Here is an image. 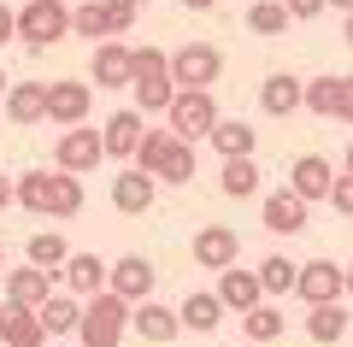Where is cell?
<instances>
[{"mask_svg":"<svg viewBox=\"0 0 353 347\" xmlns=\"http://www.w3.org/2000/svg\"><path fill=\"white\" fill-rule=\"evenodd\" d=\"M94 112V83H48V124L53 130H71V124H88Z\"/></svg>","mask_w":353,"mask_h":347,"instance_id":"52a82bcc","label":"cell"},{"mask_svg":"<svg viewBox=\"0 0 353 347\" xmlns=\"http://www.w3.org/2000/svg\"><path fill=\"white\" fill-rule=\"evenodd\" d=\"M36 318H41V330H48V335H77V324H83V300H77L71 288H65V295L53 288V295L36 306Z\"/></svg>","mask_w":353,"mask_h":347,"instance_id":"603a6c76","label":"cell"},{"mask_svg":"<svg viewBox=\"0 0 353 347\" xmlns=\"http://www.w3.org/2000/svg\"><path fill=\"white\" fill-rule=\"evenodd\" d=\"M341 171H347V177H353V141H347V153H341Z\"/></svg>","mask_w":353,"mask_h":347,"instance_id":"ee69618b","label":"cell"},{"mask_svg":"<svg viewBox=\"0 0 353 347\" xmlns=\"http://www.w3.org/2000/svg\"><path fill=\"white\" fill-rule=\"evenodd\" d=\"M283 6H289V18H294V24H306V18H318V12H324V0H283Z\"/></svg>","mask_w":353,"mask_h":347,"instance_id":"74e56055","label":"cell"},{"mask_svg":"<svg viewBox=\"0 0 353 347\" xmlns=\"http://www.w3.org/2000/svg\"><path fill=\"white\" fill-rule=\"evenodd\" d=\"M330 206H336L341 218H353V177H347V171H341L336 183H330Z\"/></svg>","mask_w":353,"mask_h":347,"instance_id":"8d00e7d4","label":"cell"},{"mask_svg":"<svg viewBox=\"0 0 353 347\" xmlns=\"http://www.w3.org/2000/svg\"><path fill=\"white\" fill-rule=\"evenodd\" d=\"M12 188H18V206L36 212V218H77L88 200L83 177H71V171H24Z\"/></svg>","mask_w":353,"mask_h":347,"instance_id":"6da1fadb","label":"cell"},{"mask_svg":"<svg viewBox=\"0 0 353 347\" xmlns=\"http://www.w3.org/2000/svg\"><path fill=\"white\" fill-rule=\"evenodd\" d=\"M218 188H224L230 200L259 195V165H253V153H236V159H224V171H218Z\"/></svg>","mask_w":353,"mask_h":347,"instance_id":"f1b7e54d","label":"cell"},{"mask_svg":"<svg viewBox=\"0 0 353 347\" xmlns=\"http://www.w3.org/2000/svg\"><path fill=\"white\" fill-rule=\"evenodd\" d=\"M136 6H148V0H136Z\"/></svg>","mask_w":353,"mask_h":347,"instance_id":"681fc988","label":"cell"},{"mask_svg":"<svg viewBox=\"0 0 353 347\" xmlns=\"http://www.w3.org/2000/svg\"><path fill=\"white\" fill-rule=\"evenodd\" d=\"M289 330V318H283V306H271V300H259V306H248L241 312V335H248V341H277V335Z\"/></svg>","mask_w":353,"mask_h":347,"instance_id":"4316f807","label":"cell"},{"mask_svg":"<svg viewBox=\"0 0 353 347\" xmlns=\"http://www.w3.org/2000/svg\"><path fill=\"white\" fill-rule=\"evenodd\" d=\"M347 306L341 300H324V306H306V335H312L318 347H336L341 335H347Z\"/></svg>","mask_w":353,"mask_h":347,"instance_id":"d4e9b609","label":"cell"},{"mask_svg":"<svg viewBox=\"0 0 353 347\" xmlns=\"http://www.w3.org/2000/svg\"><path fill=\"white\" fill-rule=\"evenodd\" d=\"M88 77H94L101 88H130V41H118V36L94 41V59H88Z\"/></svg>","mask_w":353,"mask_h":347,"instance_id":"e0dca14e","label":"cell"},{"mask_svg":"<svg viewBox=\"0 0 353 347\" xmlns=\"http://www.w3.org/2000/svg\"><path fill=\"white\" fill-rule=\"evenodd\" d=\"M259 218H265L271 236H301V230H306V200L294 195V188H277V195H265Z\"/></svg>","mask_w":353,"mask_h":347,"instance_id":"ac0fdd59","label":"cell"},{"mask_svg":"<svg viewBox=\"0 0 353 347\" xmlns=\"http://www.w3.org/2000/svg\"><path fill=\"white\" fill-rule=\"evenodd\" d=\"M241 347H265V341H241Z\"/></svg>","mask_w":353,"mask_h":347,"instance_id":"7dc6e473","label":"cell"},{"mask_svg":"<svg viewBox=\"0 0 353 347\" xmlns=\"http://www.w3.org/2000/svg\"><path fill=\"white\" fill-rule=\"evenodd\" d=\"M306 112H312V118L353 124V77H312V83H306Z\"/></svg>","mask_w":353,"mask_h":347,"instance_id":"ba28073f","label":"cell"},{"mask_svg":"<svg viewBox=\"0 0 353 347\" xmlns=\"http://www.w3.org/2000/svg\"><path fill=\"white\" fill-rule=\"evenodd\" d=\"M224 77V53L212 41H189V48L171 53V83L176 88H212Z\"/></svg>","mask_w":353,"mask_h":347,"instance_id":"5b68a950","label":"cell"},{"mask_svg":"<svg viewBox=\"0 0 353 347\" xmlns=\"http://www.w3.org/2000/svg\"><path fill=\"white\" fill-rule=\"evenodd\" d=\"M6 206H18V188H12V177H0V212Z\"/></svg>","mask_w":353,"mask_h":347,"instance_id":"ab89813d","label":"cell"},{"mask_svg":"<svg viewBox=\"0 0 353 347\" xmlns=\"http://www.w3.org/2000/svg\"><path fill=\"white\" fill-rule=\"evenodd\" d=\"M59 283L71 288L77 300L101 295V288H106V265H101V253H71V259L59 265Z\"/></svg>","mask_w":353,"mask_h":347,"instance_id":"44dd1931","label":"cell"},{"mask_svg":"<svg viewBox=\"0 0 353 347\" xmlns=\"http://www.w3.org/2000/svg\"><path fill=\"white\" fill-rule=\"evenodd\" d=\"M71 36V6L65 0H30L24 12H18V41L30 53H48L53 41Z\"/></svg>","mask_w":353,"mask_h":347,"instance_id":"3957f363","label":"cell"},{"mask_svg":"<svg viewBox=\"0 0 353 347\" xmlns=\"http://www.w3.org/2000/svg\"><path fill=\"white\" fill-rule=\"evenodd\" d=\"M48 341V330H41V318L30 306H0V347H41Z\"/></svg>","mask_w":353,"mask_h":347,"instance_id":"7402d4cb","label":"cell"},{"mask_svg":"<svg viewBox=\"0 0 353 347\" xmlns=\"http://www.w3.org/2000/svg\"><path fill=\"white\" fill-rule=\"evenodd\" d=\"M6 118H12L18 130L48 124V83H12L6 88Z\"/></svg>","mask_w":353,"mask_h":347,"instance_id":"ffe728a7","label":"cell"},{"mask_svg":"<svg viewBox=\"0 0 353 347\" xmlns=\"http://www.w3.org/2000/svg\"><path fill=\"white\" fill-rule=\"evenodd\" d=\"M294 295L306 306H324V300H341V265L336 259H306L301 277H294Z\"/></svg>","mask_w":353,"mask_h":347,"instance_id":"9a60e30c","label":"cell"},{"mask_svg":"<svg viewBox=\"0 0 353 347\" xmlns=\"http://www.w3.org/2000/svg\"><path fill=\"white\" fill-rule=\"evenodd\" d=\"M0 265H6V248H0Z\"/></svg>","mask_w":353,"mask_h":347,"instance_id":"c3c4849f","label":"cell"},{"mask_svg":"<svg viewBox=\"0 0 353 347\" xmlns=\"http://www.w3.org/2000/svg\"><path fill=\"white\" fill-rule=\"evenodd\" d=\"M71 36L106 41V18H101V0H83V6H71Z\"/></svg>","mask_w":353,"mask_h":347,"instance_id":"e575fe53","label":"cell"},{"mask_svg":"<svg viewBox=\"0 0 353 347\" xmlns=\"http://www.w3.org/2000/svg\"><path fill=\"white\" fill-rule=\"evenodd\" d=\"M153 283H159V271H153V259H141V253H124V259L106 265V288H112V295H124L130 306H136V300H148Z\"/></svg>","mask_w":353,"mask_h":347,"instance_id":"30bf717a","label":"cell"},{"mask_svg":"<svg viewBox=\"0 0 353 347\" xmlns=\"http://www.w3.org/2000/svg\"><path fill=\"white\" fill-rule=\"evenodd\" d=\"M218 118H224V112H218L212 88H176V100L165 106V124H171L183 141H206Z\"/></svg>","mask_w":353,"mask_h":347,"instance_id":"277c9868","label":"cell"},{"mask_svg":"<svg viewBox=\"0 0 353 347\" xmlns=\"http://www.w3.org/2000/svg\"><path fill=\"white\" fill-rule=\"evenodd\" d=\"M130 330V300L112 295V288H101V295L83 300V324H77V341L83 347H118Z\"/></svg>","mask_w":353,"mask_h":347,"instance_id":"7a4b0ae2","label":"cell"},{"mask_svg":"<svg viewBox=\"0 0 353 347\" xmlns=\"http://www.w3.org/2000/svg\"><path fill=\"white\" fill-rule=\"evenodd\" d=\"M141 130H148V112H136V106L112 112V118L101 124V148H106V159H136Z\"/></svg>","mask_w":353,"mask_h":347,"instance_id":"7c38bea8","label":"cell"},{"mask_svg":"<svg viewBox=\"0 0 353 347\" xmlns=\"http://www.w3.org/2000/svg\"><path fill=\"white\" fill-rule=\"evenodd\" d=\"M153 200H159V177L141 171V165H124V171L112 177V206L124 212V218H141V212H153Z\"/></svg>","mask_w":353,"mask_h":347,"instance_id":"9c48e42d","label":"cell"},{"mask_svg":"<svg viewBox=\"0 0 353 347\" xmlns=\"http://www.w3.org/2000/svg\"><path fill=\"white\" fill-rule=\"evenodd\" d=\"M136 0H101V18H106V36H130L136 30Z\"/></svg>","mask_w":353,"mask_h":347,"instance_id":"d590c367","label":"cell"},{"mask_svg":"<svg viewBox=\"0 0 353 347\" xmlns=\"http://www.w3.org/2000/svg\"><path fill=\"white\" fill-rule=\"evenodd\" d=\"M341 300H353V265H341Z\"/></svg>","mask_w":353,"mask_h":347,"instance_id":"60d3db41","label":"cell"},{"mask_svg":"<svg viewBox=\"0 0 353 347\" xmlns=\"http://www.w3.org/2000/svg\"><path fill=\"white\" fill-rule=\"evenodd\" d=\"M6 88H12V77H6V65H0V100H6Z\"/></svg>","mask_w":353,"mask_h":347,"instance_id":"f6af8a7d","label":"cell"},{"mask_svg":"<svg viewBox=\"0 0 353 347\" xmlns=\"http://www.w3.org/2000/svg\"><path fill=\"white\" fill-rule=\"evenodd\" d=\"M24 259H30V265H41V271H53V277H59V265L71 259V241H65L59 230H36V236L24 241Z\"/></svg>","mask_w":353,"mask_h":347,"instance_id":"83f0119b","label":"cell"},{"mask_svg":"<svg viewBox=\"0 0 353 347\" xmlns=\"http://www.w3.org/2000/svg\"><path fill=\"white\" fill-rule=\"evenodd\" d=\"M71 347H83V341H71Z\"/></svg>","mask_w":353,"mask_h":347,"instance_id":"f907efd6","label":"cell"},{"mask_svg":"<svg viewBox=\"0 0 353 347\" xmlns=\"http://www.w3.org/2000/svg\"><path fill=\"white\" fill-rule=\"evenodd\" d=\"M259 106H265V118H294V112L306 106V83L289 77V71H271L259 83Z\"/></svg>","mask_w":353,"mask_h":347,"instance_id":"2e32d148","label":"cell"},{"mask_svg":"<svg viewBox=\"0 0 353 347\" xmlns=\"http://www.w3.org/2000/svg\"><path fill=\"white\" fill-rule=\"evenodd\" d=\"M294 277H301V265H294V259H283V253L259 259V288H265V300H277V295H294Z\"/></svg>","mask_w":353,"mask_h":347,"instance_id":"1f68e13d","label":"cell"},{"mask_svg":"<svg viewBox=\"0 0 353 347\" xmlns=\"http://www.w3.org/2000/svg\"><path fill=\"white\" fill-rule=\"evenodd\" d=\"M218 148V159H236V153H253V141H259V130L253 124H241V118H218L212 124V136H206Z\"/></svg>","mask_w":353,"mask_h":347,"instance_id":"f546056e","label":"cell"},{"mask_svg":"<svg viewBox=\"0 0 353 347\" xmlns=\"http://www.w3.org/2000/svg\"><path fill=\"white\" fill-rule=\"evenodd\" d=\"M289 6H283V0H253L248 6V30L253 36H289Z\"/></svg>","mask_w":353,"mask_h":347,"instance_id":"d6a6232c","label":"cell"},{"mask_svg":"<svg viewBox=\"0 0 353 347\" xmlns=\"http://www.w3.org/2000/svg\"><path fill=\"white\" fill-rule=\"evenodd\" d=\"M12 36H18V12H12V6H0V48H6Z\"/></svg>","mask_w":353,"mask_h":347,"instance_id":"f35d334b","label":"cell"},{"mask_svg":"<svg viewBox=\"0 0 353 347\" xmlns=\"http://www.w3.org/2000/svg\"><path fill=\"white\" fill-rule=\"evenodd\" d=\"M324 6H336V12H341V18H347V12H353V0H324Z\"/></svg>","mask_w":353,"mask_h":347,"instance_id":"7bdbcfd3","label":"cell"},{"mask_svg":"<svg viewBox=\"0 0 353 347\" xmlns=\"http://www.w3.org/2000/svg\"><path fill=\"white\" fill-rule=\"evenodd\" d=\"M159 183H194V141H183V136H171V148H165V159H159Z\"/></svg>","mask_w":353,"mask_h":347,"instance_id":"4dcf8cb0","label":"cell"},{"mask_svg":"<svg viewBox=\"0 0 353 347\" xmlns=\"http://www.w3.org/2000/svg\"><path fill=\"white\" fill-rule=\"evenodd\" d=\"M130 330L141 335V341H153V347H165V341H176V335H183V318H176L171 306H159V300H136V306H130Z\"/></svg>","mask_w":353,"mask_h":347,"instance_id":"4fadbf2b","label":"cell"},{"mask_svg":"<svg viewBox=\"0 0 353 347\" xmlns=\"http://www.w3.org/2000/svg\"><path fill=\"white\" fill-rule=\"evenodd\" d=\"M101 159H106V148H101V130H88V124L59 130V141H53V165H59V171L83 177V171H94Z\"/></svg>","mask_w":353,"mask_h":347,"instance_id":"8992f818","label":"cell"},{"mask_svg":"<svg viewBox=\"0 0 353 347\" xmlns=\"http://www.w3.org/2000/svg\"><path fill=\"white\" fill-rule=\"evenodd\" d=\"M212 295L224 300V312H248V306H259V300H265V288H259V271H236V265H224Z\"/></svg>","mask_w":353,"mask_h":347,"instance_id":"d6986e66","label":"cell"},{"mask_svg":"<svg viewBox=\"0 0 353 347\" xmlns=\"http://www.w3.org/2000/svg\"><path fill=\"white\" fill-rule=\"evenodd\" d=\"M330 183H336V165L324 159V153H301V159L289 165V188L312 206V200H330Z\"/></svg>","mask_w":353,"mask_h":347,"instance_id":"5bb4252c","label":"cell"},{"mask_svg":"<svg viewBox=\"0 0 353 347\" xmlns=\"http://www.w3.org/2000/svg\"><path fill=\"white\" fill-rule=\"evenodd\" d=\"M183 6H189V12H212L218 0H183Z\"/></svg>","mask_w":353,"mask_h":347,"instance_id":"b9f144b4","label":"cell"},{"mask_svg":"<svg viewBox=\"0 0 353 347\" xmlns=\"http://www.w3.org/2000/svg\"><path fill=\"white\" fill-rule=\"evenodd\" d=\"M241 259V236L230 230V224H201L194 230V265L201 271H224V265Z\"/></svg>","mask_w":353,"mask_h":347,"instance_id":"8fae6325","label":"cell"},{"mask_svg":"<svg viewBox=\"0 0 353 347\" xmlns=\"http://www.w3.org/2000/svg\"><path fill=\"white\" fill-rule=\"evenodd\" d=\"M176 318H183V330L212 335L218 324H224V300H218V295H194V288H189V300L176 306Z\"/></svg>","mask_w":353,"mask_h":347,"instance_id":"484cf974","label":"cell"},{"mask_svg":"<svg viewBox=\"0 0 353 347\" xmlns=\"http://www.w3.org/2000/svg\"><path fill=\"white\" fill-rule=\"evenodd\" d=\"M48 295H53V271H41V265L6 271V300H12V306H30V312H36Z\"/></svg>","mask_w":353,"mask_h":347,"instance_id":"cb8c5ba5","label":"cell"},{"mask_svg":"<svg viewBox=\"0 0 353 347\" xmlns=\"http://www.w3.org/2000/svg\"><path fill=\"white\" fill-rule=\"evenodd\" d=\"M171 136H176L171 124H165V130H141V148H136V159H130V165H141V171H159V159H165V148H171Z\"/></svg>","mask_w":353,"mask_h":347,"instance_id":"836d02e7","label":"cell"},{"mask_svg":"<svg viewBox=\"0 0 353 347\" xmlns=\"http://www.w3.org/2000/svg\"><path fill=\"white\" fill-rule=\"evenodd\" d=\"M347 48H353V12H347Z\"/></svg>","mask_w":353,"mask_h":347,"instance_id":"bcb514c9","label":"cell"}]
</instances>
